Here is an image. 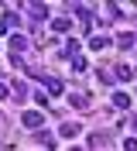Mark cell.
Listing matches in <instances>:
<instances>
[{"mask_svg":"<svg viewBox=\"0 0 137 151\" xmlns=\"http://www.w3.org/2000/svg\"><path fill=\"white\" fill-rule=\"evenodd\" d=\"M41 120H45V117L38 110H24V127H41Z\"/></svg>","mask_w":137,"mask_h":151,"instance_id":"1","label":"cell"},{"mask_svg":"<svg viewBox=\"0 0 137 151\" xmlns=\"http://www.w3.org/2000/svg\"><path fill=\"white\" fill-rule=\"evenodd\" d=\"M69 28H72V21H65V17H55L52 21V31H55V35H65Z\"/></svg>","mask_w":137,"mask_h":151,"instance_id":"2","label":"cell"},{"mask_svg":"<svg viewBox=\"0 0 137 151\" xmlns=\"http://www.w3.org/2000/svg\"><path fill=\"white\" fill-rule=\"evenodd\" d=\"M110 45H113V41H110L106 35H96V38L89 41V48H96V52H103V48H110Z\"/></svg>","mask_w":137,"mask_h":151,"instance_id":"3","label":"cell"},{"mask_svg":"<svg viewBox=\"0 0 137 151\" xmlns=\"http://www.w3.org/2000/svg\"><path fill=\"white\" fill-rule=\"evenodd\" d=\"M27 14H31V17H38V21H41V17H45V14H48V7H45V4H27Z\"/></svg>","mask_w":137,"mask_h":151,"instance_id":"4","label":"cell"},{"mask_svg":"<svg viewBox=\"0 0 137 151\" xmlns=\"http://www.w3.org/2000/svg\"><path fill=\"white\" fill-rule=\"evenodd\" d=\"M117 79H120V83H130V79H137V76H134V69H127V65H117Z\"/></svg>","mask_w":137,"mask_h":151,"instance_id":"5","label":"cell"},{"mask_svg":"<svg viewBox=\"0 0 137 151\" xmlns=\"http://www.w3.org/2000/svg\"><path fill=\"white\" fill-rule=\"evenodd\" d=\"M10 48H14V52H24V48H27V38L24 35H14V38H10Z\"/></svg>","mask_w":137,"mask_h":151,"instance_id":"6","label":"cell"},{"mask_svg":"<svg viewBox=\"0 0 137 151\" xmlns=\"http://www.w3.org/2000/svg\"><path fill=\"white\" fill-rule=\"evenodd\" d=\"M113 106H117V110H127V106H130V96L127 93H117V96H113Z\"/></svg>","mask_w":137,"mask_h":151,"instance_id":"7","label":"cell"},{"mask_svg":"<svg viewBox=\"0 0 137 151\" xmlns=\"http://www.w3.org/2000/svg\"><path fill=\"white\" fill-rule=\"evenodd\" d=\"M134 41H137V35H130V31H123V35L117 38V45H120V48H130Z\"/></svg>","mask_w":137,"mask_h":151,"instance_id":"8","label":"cell"},{"mask_svg":"<svg viewBox=\"0 0 137 151\" xmlns=\"http://www.w3.org/2000/svg\"><path fill=\"white\" fill-rule=\"evenodd\" d=\"M45 86H48V89H52V93H55V96L62 93V83H58V79H48V76H45Z\"/></svg>","mask_w":137,"mask_h":151,"instance_id":"9","label":"cell"},{"mask_svg":"<svg viewBox=\"0 0 137 151\" xmlns=\"http://www.w3.org/2000/svg\"><path fill=\"white\" fill-rule=\"evenodd\" d=\"M75 134H79V127H75V124H65V127H62V137H75Z\"/></svg>","mask_w":137,"mask_h":151,"instance_id":"10","label":"cell"},{"mask_svg":"<svg viewBox=\"0 0 137 151\" xmlns=\"http://www.w3.org/2000/svg\"><path fill=\"white\" fill-rule=\"evenodd\" d=\"M72 69H75V72H86V58L75 55V58H72Z\"/></svg>","mask_w":137,"mask_h":151,"instance_id":"11","label":"cell"},{"mask_svg":"<svg viewBox=\"0 0 137 151\" xmlns=\"http://www.w3.org/2000/svg\"><path fill=\"white\" fill-rule=\"evenodd\" d=\"M123 151H137V141L130 137V141H123Z\"/></svg>","mask_w":137,"mask_h":151,"instance_id":"12","label":"cell"},{"mask_svg":"<svg viewBox=\"0 0 137 151\" xmlns=\"http://www.w3.org/2000/svg\"><path fill=\"white\" fill-rule=\"evenodd\" d=\"M7 28H10V21L4 17V21H0V35H7Z\"/></svg>","mask_w":137,"mask_h":151,"instance_id":"13","label":"cell"},{"mask_svg":"<svg viewBox=\"0 0 137 151\" xmlns=\"http://www.w3.org/2000/svg\"><path fill=\"white\" fill-rule=\"evenodd\" d=\"M7 96H10V89H7L4 83H0V100H7Z\"/></svg>","mask_w":137,"mask_h":151,"instance_id":"14","label":"cell"},{"mask_svg":"<svg viewBox=\"0 0 137 151\" xmlns=\"http://www.w3.org/2000/svg\"><path fill=\"white\" fill-rule=\"evenodd\" d=\"M134 124H137V117H134Z\"/></svg>","mask_w":137,"mask_h":151,"instance_id":"15","label":"cell"}]
</instances>
